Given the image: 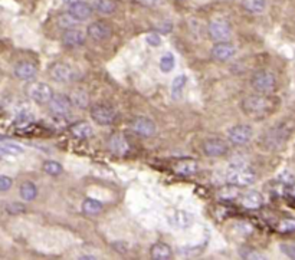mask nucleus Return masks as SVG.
Wrapping results in <instances>:
<instances>
[{"mask_svg": "<svg viewBox=\"0 0 295 260\" xmlns=\"http://www.w3.org/2000/svg\"><path fill=\"white\" fill-rule=\"evenodd\" d=\"M173 168H175L176 174L183 175V177H189V175H193V174L197 173L199 164H197V161H195V160L186 158V160H179V161L175 164Z\"/></svg>", "mask_w": 295, "mask_h": 260, "instance_id": "412c9836", "label": "nucleus"}, {"mask_svg": "<svg viewBox=\"0 0 295 260\" xmlns=\"http://www.w3.org/2000/svg\"><path fill=\"white\" fill-rule=\"evenodd\" d=\"M85 41H87V33L81 31V29H75V28L66 29L62 35V44L68 48L81 46V45L85 44Z\"/></svg>", "mask_w": 295, "mask_h": 260, "instance_id": "dca6fc26", "label": "nucleus"}, {"mask_svg": "<svg viewBox=\"0 0 295 260\" xmlns=\"http://www.w3.org/2000/svg\"><path fill=\"white\" fill-rule=\"evenodd\" d=\"M31 122H33V115L32 114H29L28 111L19 112V114L16 115V118H15V124H16L18 127H26V125H29Z\"/></svg>", "mask_w": 295, "mask_h": 260, "instance_id": "c9c22d12", "label": "nucleus"}, {"mask_svg": "<svg viewBox=\"0 0 295 260\" xmlns=\"http://www.w3.org/2000/svg\"><path fill=\"white\" fill-rule=\"evenodd\" d=\"M281 250L282 253H285L288 257L295 259V241H286V243H281Z\"/></svg>", "mask_w": 295, "mask_h": 260, "instance_id": "4c0bfd02", "label": "nucleus"}, {"mask_svg": "<svg viewBox=\"0 0 295 260\" xmlns=\"http://www.w3.org/2000/svg\"><path fill=\"white\" fill-rule=\"evenodd\" d=\"M87 33L92 41L102 42V41H107L109 36H111L112 29H111V26H109L108 23L92 22L87 28Z\"/></svg>", "mask_w": 295, "mask_h": 260, "instance_id": "ddd939ff", "label": "nucleus"}, {"mask_svg": "<svg viewBox=\"0 0 295 260\" xmlns=\"http://www.w3.org/2000/svg\"><path fill=\"white\" fill-rule=\"evenodd\" d=\"M72 107L74 105H72L71 98L68 95H64V94H56L49 101V109L55 117H65L69 114Z\"/></svg>", "mask_w": 295, "mask_h": 260, "instance_id": "9d476101", "label": "nucleus"}, {"mask_svg": "<svg viewBox=\"0 0 295 260\" xmlns=\"http://www.w3.org/2000/svg\"><path fill=\"white\" fill-rule=\"evenodd\" d=\"M243 257L245 259H265V256L261 254V253H258L256 250H251V253L249 254H245Z\"/></svg>", "mask_w": 295, "mask_h": 260, "instance_id": "79ce46f5", "label": "nucleus"}, {"mask_svg": "<svg viewBox=\"0 0 295 260\" xmlns=\"http://www.w3.org/2000/svg\"><path fill=\"white\" fill-rule=\"evenodd\" d=\"M44 171L48 175H52V177H58L61 174L64 173V167L62 164L56 163V161H45L44 165H42Z\"/></svg>", "mask_w": 295, "mask_h": 260, "instance_id": "c756f323", "label": "nucleus"}, {"mask_svg": "<svg viewBox=\"0 0 295 260\" xmlns=\"http://www.w3.org/2000/svg\"><path fill=\"white\" fill-rule=\"evenodd\" d=\"M2 140H5V137H3V135H0V141H2Z\"/></svg>", "mask_w": 295, "mask_h": 260, "instance_id": "49530a36", "label": "nucleus"}, {"mask_svg": "<svg viewBox=\"0 0 295 260\" xmlns=\"http://www.w3.org/2000/svg\"><path fill=\"white\" fill-rule=\"evenodd\" d=\"M291 134V130L288 128V125L279 124L276 127H272L271 130H268L261 138L262 148L265 150H278L284 145L288 137Z\"/></svg>", "mask_w": 295, "mask_h": 260, "instance_id": "f03ea898", "label": "nucleus"}, {"mask_svg": "<svg viewBox=\"0 0 295 260\" xmlns=\"http://www.w3.org/2000/svg\"><path fill=\"white\" fill-rule=\"evenodd\" d=\"M288 193H289V195H292V197H295V181H292V183L289 184V188H288Z\"/></svg>", "mask_w": 295, "mask_h": 260, "instance_id": "37998d69", "label": "nucleus"}, {"mask_svg": "<svg viewBox=\"0 0 295 260\" xmlns=\"http://www.w3.org/2000/svg\"><path fill=\"white\" fill-rule=\"evenodd\" d=\"M229 150L228 144L220 138H210L203 144V152L208 157H222Z\"/></svg>", "mask_w": 295, "mask_h": 260, "instance_id": "2eb2a0df", "label": "nucleus"}, {"mask_svg": "<svg viewBox=\"0 0 295 260\" xmlns=\"http://www.w3.org/2000/svg\"><path fill=\"white\" fill-rule=\"evenodd\" d=\"M208 33L215 42H228L232 36V29L225 21H212L208 26Z\"/></svg>", "mask_w": 295, "mask_h": 260, "instance_id": "1a4fd4ad", "label": "nucleus"}, {"mask_svg": "<svg viewBox=\"0 0 295 260\" xmlns=\"http://www.w3.org/2000/svg\"><path fill=\"white\" fill-rule=\"evenodd\" d=\"M92 11H94V8H92L89 3H87L85 0L71 5V6H69V9H68V12L71 13V16H72V18H75L78 22H82V21H87V19H89V18H91V15H92Z\"/></svg>", "mask_w": 295, "mask_h": 260, "instance_id": "f3484780", "label": "nucleus"}, {"mask_svg": "<svg viewBox=\"0 0 295 260\" xmlns=\"http://www.w3.org/2000/svg\"><path fill=\"white\" fill-rule=\"evenodd\" d=\"M275 101L268 94H255L249 95L242 101L241 107L242 111L245 112V115L251 117V118H263L268 117L275 108Z\"/></svg>", "mask_w": 295, "mask_h": 260, "instance_id": "f257e3e1", "label": "nucleus"}, {"mask_svg": "<svg viewBox=\"0 0 295 260\" xmlns=\"http://www.w3.org/2000/svg\"><path fill=\"white\" fill-rule=\"evenodd\" d=\"M23 154V148L18 144H0V160Z\"/></svg>", "mask_w": 295, "mask_h": 260, "instance_id": "cd10ccee", "label": "nucleus"}, {"mask_svg": "<svg viewBox=\"0 0 295 260\" xmlns=\"http://www.w3.org/2000/svg\"><path fill=\"white\" fill-rule=\"evenodd\" d=\"M19 194L25 201H33L38 197V187L31 181H25L19 188Z\"/></svg>", "mask_w": 295, "mask_h": 260, "instance_id": "bb28decb", "label": "nucleus"}, {"mask_svg": "<svg viewBox=\"0 0 295 260\" xmlns=\"http://www.w3.org/2000/svg\"><path fill=\"white\" fill-rule=\"evenodd\" d=\"M226 180H228V184L236 185V187H248L255 183L256 174L246 164H235L229 168Z\"/></svg>", "mask_w": 295, "mask_h": 260, "instance_id": "7ed1b4c3", "label": "nucleus"}, {"mask_svg": "<svg viewBox=\"0 0 295 260\" xmlns=\"http://www.w3.org/2000/svg\"><path fill=\"white\" fill-rule=\"evenodd\" d=\"M109 151L118 157H124L130 152V142L121 134H112L108 140Z\"/></svg>", "mask_w": 295, "mask_h": 260, "instance_id": "4468645a", "label": "nucleus"}, {"mask_svg": "<svg viewBox=\"0 0 295 260\" xmlns=\"http://www.w3.org/2000/svg\"><path fill=\"white\" fill-rule=\"evenodd\" d=\"M81 259H94V256H82Z\"/></svg>", "mask_w": 295, "mask_h": 260, "instance_id": "a18cd8bd", "label": "nucleus"}, {"mask_svg": "<svg viewBox=\"0 0 295 260\" xmlns=\"http://www.w3.org/2000/svg\"><path fill=\"white\" fill-rule=\"evenodd\" d=\"M186 82L187 78L185 75L176 76L175 79H173V82H172V94H173L175 97H180V94H182L183 88L186 85Z\"/></svg>", "mask_w": 295, "mask_h": 260, "instance_id": "473e14b6", "label": "nucleus"}, {"mask_svg": "<svg viewBox=\"0 0 295 260\" xmlns=\"http://www.w3.org/2000/svg\"><path fill=\"white\" fill-rule=\"evenodd\" d=\"M150 256L154 260H167L172 257V247L163 241L154 243L150 249Z\"/></svg>", "mask_w": 295, "mask_h": 260, "instance_id": "5701e85b", "label": "nucleus"}, {"mask_svg": "<svg viewBox=\"0 0 295 260\" xmlns=\"http://www.w3.org/2000/svg\"><path fill=\"white\" fill-rule=\"evenodd\" d=\"M176 65V58L175 55L170 54V52H167V54H164L162 56V59H160V69L163 71L164 74H167V72H172L173 71V68Z\"/></svg>", "mask_w": 295, "mask_h": 260, "instance_id": "7c9ffc66", "label": "nucleus"}, {"mask_svg": "<svg viewBox=\"0 0 295 260\" xmlns=\"http://www.w3.org/2000/svg\"><path fill=\"white\" fill-rule=\"evenodd\" d=\"M0 111H2V107H0Z\"/></svg>", "mask_w": 295, "mask_h": 260, "instance_id": "de8ad7c7", "label": "nucleus"}, {"mask_svg": "<svg viewBox=\"0 0 295 260\" xmlns=\"http://www.w3.org/2000/svg\"><path fill=\"white\" fill-rule=\"evenodd\" d=\"M65 5H68V6H71V5H74V3H78V2H82V0H62Z\"/></svg>", "mask_w": 295, "mask_h": 260, "instance_id": "c03bdc74", "label": "nucleus"}, {"mask_svg": "<svg viewBox=\"0 0 295 260\" xmlns=\"http://www.w3.org/2000/svg\"><path fill=\"white\" fill-rule=\"evenodd\" d=\"M69 132H71V135H74L75 138L87 140V138H91V137H92L94 130H92V127L88 124L87 121H78V122H74V124L69 127Z\"/></svg>", "mask_w": 295, "mask_h": 260, "instance_id": "aec40b11", "label": "nucleus"}, {"mask_svg": "<svg viewBox=\"0 0 295 260\" xmlns=\"http://www.w3.org/2000/svg\"><path fill=\"white\" fill-rule=\"evenodd\" d=\"M135 2H138L140 5L145 6V8H154L162 3V0H135Z\"/></svg>", "mask_w": 295, "mask_h": 260, "instance_id": "a19ab883", "label": "nucleus"}, {"mask_svg": "<svg viewBox=\"0 0 295 260\" xmlns=\"http://www.w3.org/2000/svg\"><path fill=\"white\" fill-rule=\"evenodd\" d=\"M15 75L21 81H32L33 78L38 75V66L32 62L22 61L15 66Z\"/></svg>", "mask_w": 295, "mask_h": 260, "instance_id": "a211bd4d", "label": "nucleus"}, {"mask_svg": "<svg viewBox=\"0 0 295 260\" xmlns=\"http://www.w3.org/2000/svg\"><path fill=\"white\" fill-rule=\"evenodd\" d=\"M131 128L135 134L141 135L144 138L153 137L156 134V124L153 119L145 117H137L131 121Z\"/></svg>", "mask_w": 295, "mask_h": 260, "instance_id": "9b49d317", "label": "nucleus"}, {"mask_svg": "<svg viewBox=\"0 0 295 260\" xmlns=\"http://www.w3.org/2000/svg\"><path fill=\"white\" fill-rule=\"evenodd\" d=\"M251 85L258 94H271L276 88V76L271 71H259L252 76Z\"/></svg>", "mask_w": 295, "mask_h": 260, "instance_id": "20e7f679", "label": "nucleus"}, {"mask_svg": "<svg viewBox=\"0 0 295 260\" xmlns=\"http://www.w3.org/2000/svg\"><path fill=\"white\" fill-rule=\"evenodd\" d=\"M6 211L12 214V216H18V214H21V213H25L26 211V207L22 203H9L8 206H6Z\"/></svg>", "mask_w": 295, "mask_h": 260, "instance_id": "e433bc0d", "label": "nucleus"}, {"mask_svg": "<svg viewBox=\"0 0 295 260\" xmlns=\"http://www.w3.org/2000/svg\"><path fill=\"white\" fill-rule=\"evenodd\" d=\"M92 8L94 11L98 12L99 15L108 16L117 11V2L115 0H94Z\"/></svg>", "mask_w": 295, "mask_h": 260, "instance_id": "b1692460", "label": "nucleus"}, {"mask_svg": "<svg viewBox=\"0 0 295 260\" xmlns=\"http://www.w3.org/2000/svg\"><path fill=\"white\" fill-rule=\"evenodd\" d=\"M243 9L253 15H261L266 9V0H242Z\"/></svg>", "mask_w": 295, "mask_h": 260, "instance_id": "a878e982", "label": "nucleus"}, {"mask_svg": "<svg viewBox=\"0 0 295 260\" xmlns=\"http://www.w3.org/2000/svg\"><path fill=\"white\" fill-rule=\"evenodd\" d=\"M26 92L32 101H35L36 104H41V105L49 104V101L54 97L52 88L44 82H33L26 88Z\"/></svg>", "mask_w": 295, "mask_h": 260, "instance_id": "423d86ee", "label": "nucleus"}, {"mask_svg": "<svg viewBox=\"0 0 295 260\" xmlns=\"http://www.w3.org/2000/svg\"><path fill=\"white\" fill-rule=\"evenodd\" d=\"M71 101H72V105L77 107V108H87L88 104H89V97L85 91H75L71 94Z\"/></svg>", "mask_w": 295, "mask_h": 260, "instance_id": "c85d7f7f", "label": "nucleus"}, {"mask_svg": "<svg viewBox=\"0 0 295 260\" xmlns=\"http://www.w3.org/2000/svg\"><path fill=\"white\" fill-rule=\"evenodd\" d=\"M169 223L175 228H186L193 223V217L185 210H176L169 216Z\"/></svg>", "mask_w": 295, "mask_h": 260, "instance_id": "6ab92c4d", "label": "nucleus"}, {"mask_svg": "<svg viewBox=\"0 0 295 260\" xmlns=\"http://www.w3.org/2000/svg\"><path fill=\"white\" fill-rule=\"evenodd\" d=\"M239 195L238 193V187L236 185H226V187H223V188H220L218 191V197L220 200H233V198H236Z\"/></svg>", "mask_w": 295, "mask_h": 260, "instance_id": "2f4dec72", "label": "nucleus"}, {"mask_svg": "<svg viewBox=\"0 0 295 260\" xmlns=\"http://www.w3.org/2000/svg\"><path fill=\"white\" fill-rule=\"evenodd\" d=\"M210 55L215 61L218 62H228L230 61L235 55H236V49L232 44H228V42H218L212 48L210 51Z\"/></svg>", "mask_w": 295, "mask_h": 260, "instance_id": "f8f14e48", "label": "nucleus"}, {"mask_svg": "<svg viewBox=\"0 0 295 260\" xmlns=\"http://www.w3.org/2000/svg\"><path fill=\"white\" fill-rule=\"evenodd\" d=\"M102 208H104L102 203L95 198H87L82 203V213L87 216H97L102 211Z\"/></svg>", "mask_w": 295, "mask_h": 260, "instance_id": "393cba45", "label": "nucleus"}, {"mask_svg": "<svg viewBox=\"0 0 295 260\" xmlns=\"http://www.w3.org/2000/svg\"><path fill=\"white\" fill-rule=\"evenodd\" d=\"M89 115H91V119L98 124V125H111L117 121V111L109 107V105H105V104H98V105H94L89 109Z\"/></svg>", "mask_w": 295, "mask_h": 260, "instance_id": "39448f33", "label": "nucleus"}, {"mask_svg": "<svg viewBox=\"0 0 295 260\" xmlns=\"http://www.w3.org/2000/svg\"><path fill=\"white\" fill-rule=\"evenodd\" d=\"M13 185V180L8 175H0V193L9 191Z\"/></svg>", "mask_w": 295, "mask_h": 260, "instance_id": "58836bf2", "label": "nucleus"}, {"mask_svg": "<svg viewBox=\"0 0 295 260\" xmlns=\"http://www.w3.org/2000/svg\"><path fill=\"white\" fill-rule=\"evenodd\" d=\"M145 41H147V44L150 45V46H153V48H157V46L162 45V38H160L157 33H150V35L145 38Z\"/></svg>", "mask_w": 295, "mask_h": 260, "instance_id": "ea45409f", "label": "nucleus"}, {"mask_svg": "<svg viewBox=\"0 0 295 260\" xmlns=\"http://www.w3.org/2000/svg\"><path fill=\"white\" fill-rule=\"evenodd\" d=\"M241 204L248 210H256L262 206V195L258 191H246L241 195Z\"/></svg>", "mask_w": 295, "mask_h": 260, "instance_id": "4be33fe9", "label": "nucleus"}, {"mask_svg": "<svg viewBox=\"0 0 295 260\" xmlns=\"http://www.w3.org/2000/svg\"><path fill=\"white\" fill-rule=\"evenodd\" d=\"M77 22H78L77 19H75V18H72L69 12H68V13H64V15H61V16L58 18V25H59L62 29H65V31L66 29L74 28Z\"/></svg>", "mask_w": 295, "mask_h": 260, "instance_id": "72a5a7b5", "label": "nucleus"}, {"mask_svg": "<svg viewBox=\"0 0 295 260\" xmlns=\"http://www.w3.org/2000/svg\"><path fill=\"white\" fill-rule=\"evenodd\" d=\"M252 135H253L252 127L251 125H245V124L235 125L228 131V140H229L230 144H233L236 147L248 144L252 140Z\"/></svg>", "mask_w": 295, "mask_h": 260, "instance_id": "6e6552de", "label": "nucleus"}, {"mask_svg": "<svg viewBox=\"0 0 295 260\" xmlns=\"http://www.w3.org/2000/svg\"><path fill=\"white\" fill-rule=\"evenodd\" d=\"M49 75L54 79L55 82H59V84H68V82H72V81H77L78 79V72L72 68V66L66 65V64H54L49 69Z\"/></svg>", "mask_w": 295, "mask_h": 260, "instance_id": "0eeeda50", "label": "nucleus"}, {"mask_svg": "<svg viewBox=\"0 0 295 260\" xmlns=\"http://www.w3.org/2000/svg\"><path fill=\"white\" fill-rule=\"evenodd\" d=\"M276 230L279 233H292L295 231V220L294 218H284L278 223Z\"/></svg>", "mask_w": 295, "mask_h": 260, "instance_id": "f704fd0d", "label": "nucleus"}]
</instances>
